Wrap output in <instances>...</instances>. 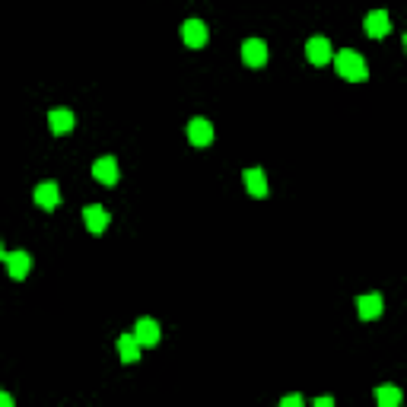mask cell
<instances>
[{"label":"cell","instance_id":"cell-15","mask_svg":"<svg viewBox=\"0 0 407 407\" xmlns=\"http://www.w3.org/2000/svg\"><path fill=\"white\" fill-rule=\"evenodd\" d=\"M140 340H137V334H121V338H118V353H121V359H125V363H137L140 359Z\"/></svg>","mask_w":407,"mask_h":407},{"label":"cell","instance_id":"cell-18","mask_svg":"<svg viewBox=\"0 0 407 407\" xmlns=\"http://www.w3.org/2000/svg\"><path fill=\"white\" fill-rule=\"evenodd\" d=\"M334 398H315V407H331Z\"/></svg>","mask_w":407,"mask_h":407},{"label":"cell","instance_id":"cell-1","mask_svg":"<svg viewBox=\"0 0 407 407\" xmlns=\"http://www.w3.org/2000/svg\"><path fill=\"white\" fill-rule=\"evenodd\" d=\"M334 70H338V76L350 80V83H363V80H369V67H366L363 55H357V51H350V48L334 55Z\"/></svg>","mask_w":407,"mask_h":407},{"label":"cell","instance_id":"cell-11","mask_svg":"<svg viewBox=\"0 0 407 407\" xmlns=\"http://www.w3.org/2000/svg\"><path fill=\"white\" fill-rule=\"evenodd\" d=\"M83 223H86V229H90L92 235H102L105 229H109V223H111V214L105 207H86L83 210Z\"/></svg>","mask_w":407,"mask_h":407},{"label":"cell","instance_id":"cell-7","mask_svg":"<svg viewBox=\"0 0 407 407\" xmlns=\"http://www.w3.org/2000/svg\"><path fill=\"white\" fill-rule=\"evenodd\" d=\"M188 140L194 146H210L214 144V125H210L207 118H194L191 125H188Z\"/></svg>","mask_w":407,"mask_h":407},{"label":"cell","instance_id":"cell-4","mask_svg":"<svg viewBox=\"0 0 407 407\" xmlns=\"http://www.w3.org/2000/svg\"><path fill=\"white\" fill-rule=\"evenodd\" d=\"M181 39H185L188 48H204L210 39V29L204 26V20H188L185 26H181Z\"/></svg>","mask_w":407,"mask_h":407},{"label":"cell","instance_id":"cell-17","mask_svg":"<svg viewBox=\"0 0 407 407\" xmlns=\"http://www.w3.org/2000/svg\"><path fill=\"white\" fill-rule=\"evenodd\" d=\"M303 404V398H299V394H287V398L280 401V407H299Z\"/></svg>","mask_w":407,"mask_h":407},{"label":"cell","instance_id":"cell-19","mask_svg":"<svg viewBox=\"0 0 407 407\" xmlns=\"http://www.w3.org/2000/svg\"><path fill=\"white\" fill-rule=\"evenodd\" d=\"M401 45H404V51H407V35H404V39H401Z\"/></svg>","mask_w":407,"mask_h":407},{"label":"cell","instance_id":"cell-5","mask_svg":"<svg viewBox=\"0 0 407 407\" xmlns=\"http://www.w3.org/2000/svg\"><path fill=\"white\" fill-rule=\"evenodd\" d=\"M382 309H385V299H382V293H366V296H357V315L363 318V322H373V318H379Z\"/></svg>","mask_w":407,"mask_h":407},{"label":"cell","instance_id":"cell-10","mask_svg":"<svg viewBox=\"0 0 407 407\" xmlns=\"http://www.w3.org/2000/svg\"><path fill=\"white\" fill-rule=\"evenodd\" d=\"M363 26H366V35H369V39H382V35L392 32V20H388L385 10H373V13L366 16Z\"/></svg>","mask_w":407,"mask_h":407},{"label":"cell","instance_id":"cell-3","mask_svg":"<svg viewBox=\"0 0 407 407\" xmlns=\"http://www.w3.org/2000/svg\"><path fill=\"white\" fill-rule=\"evenodd\" d=\"M305 57H309V64H315V67H324V64L331 61V42H328L324 35H312L309 42H305Z\"/></svg>","mask_w":407,"mask_h":407},{"label":"cell","instance_id":"cell-9","mask_svg":"<svg viewBox=\"0 0 407 407\" xmlns=\"http://www.w3.org/2000/svg\"><path fill=\"white\" fill-rule=\"evenodd\" d=\"M92 179L96 181H102L105 188H111L118 181V163L111 156H102V159H96L92 163Z\"/></svg>","mask_w":407,"mask_h":407},{"label":"cell","instance_id":"cell-12","mask_svg":"<svg viewBox=\"0 0 407 407\" xmlns=\"http://www.w3.org/2000/svg\"><path fill=\"white\" fill-rule=\"evenodd\" d=\"M35 204L42 210H55L57 204H61V188L55 185V181H45V185L35 188Z\"/></svg>","mask_w":407,"mask_h":407},{"label":"cell","instance_id":"cell-14","mask_svg":"<svg viewBox=\"0 0 407 407\" xmlns=\"http://www.w3.org/2000/svg\"><path fill=\"white\" fill-rule=\"evenodd\" d=\"M242 179H245V188H249L251 198H268V179H264V169H245L242 172Z\"/></svg>","mask_w":407,"mask_h":407},{"label":"cell","instance_id":"cell-2","mask_svg":"<svg viewBox=\"0 0 407 407\" xmlns=\"http://www.w3.org/2000/svg\"><path fill=\"white\" fill-rule=\"evenodd\" d=\"M0 255H4L7 274L13 277V280H26V274L32 270V255H29V251H4L0 249Z\"/></svg>","mask_w":407,"mask_h":407},{"label":"cell","instance_id":"cell-16","mask_svg":"<svg viewBox=\"0 0 407 407\" xmlns=\"http://www.w3.org/2000/svg\"><path fill=\"white\" fill-rule=\"evenodd\" d=\"M375 404H379V407H398L401 404V392H398V388H392V385L375 388Z\"/></svg>","mask_w":407,"mask_h":407},{"label":"cell","instance_id":"cell-8","mask_svg":"<svg viewBox=\"0 0 407 407\" xmlns=\"http://www.w3.org/2000/svg\"><path fill=\"white\" fill-rule=\"evenodd\" d=\"M242 61L249 64V67H264L268 64V45L261 39H249V42L242 45Z\"/></svg>","mask_w":407,"mask_h":407},{"label":"cell","instance_id":"cell-13","mask_svg":"<svg viewBox=\"0 0 407 407\" xmlns=\"http://www.w3.org/2000/svg\"><path fill=\"white\" fill-rule=\"evenodd\" d=\"M134 334H137V340L144 347H156L159 338H163V331H159V322H153V318H140L137 328H134Z\"/></svg>","mask_w":407,"mask_h":407},{"label":"cell","instance_id":"cell-6","mask_svg":"<svg viewBox=\"0 0 407 407\" xmlns=\"http://www.w3.org/2000/svg\"><path fill=\"white\" fill-rule=\"evenodd\" d=\"M74 125H76V118H74V111H70V109H51L48 111V127H51L55 137L70 134V131H74Z\"/></svg>","mask_w":407,"mask_h":407}]
</instances>
